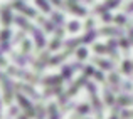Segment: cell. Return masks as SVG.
<instances>
[{"label": "cell", "instance_id": "6da1fadb", "mask_svg": "<svg viewBox=\"0 0 133 119\" xmlns=\"http://www.w3.org/2000/svg\"><path fill=\"white\" fill-rule=\"evenodd\" d=\"M15 99H17V102H19V106L25 111V114L29 117H34V116H36V107L32 106V102H30V101L27 99L22 92H17L15 94Z\"/></svg>", "mask_w": 133, "mask_h": 119}, {"label": "cell", "instance_id": "7a4b0ae2", "mask_svg": "<svg viewBox=\"0 0 133 119\" xmlns=\"http://www.w3.org/2000/svg\"><path fill=\"white\" fill-rule=\"evenodd\" d=\"M2 84H3V92H5V102L9 104L14 94V82H10V79L7 77V74H2Z\"/></svg>", "mask_w": 133, "mask_h": 119}, {"label": "cell", "instance_id": "3957f363", "mask_svg": "<svg viewBox=\"0 0 133 119\" xmlns=\"http://www.w3.org/2000/svg\"><path fill=\"white\" fill-rule=\"evenodd\" d=\"M12 7H14V9L22 10V12L25 13V15H29V17H36V10L30 9V7H25V3H24L22 0H17V2H14V3H12Z\"/></svg>", "mask_w": 133, "mask_h": 119}, {"label": "cell", "instance_id": "277c9868", "mask_svg": "<svg viewBox=\"0 0 133 119\" xmlns=\"http://www.w3.org/2000/svg\"><path fill=\"white\" fill-rule=\"evenodd\" d=\"M91 101H93V109L96 113V117L103 119V106H101L99 99H98V94H91Z\"/></svg>", "mask_w": 133, "mask_h": 119}, {"label": "cell", "instance_id": "5b68a950", "mask_svg": "<svg viewBox=\"0 0 133 119\" xmlns=\"http://www.w3.org/2000/svg\"><path fill=\"white\" fill-rule=\"evenodd\" d=\"M15 87H17V89H22L24 92H27V96H30L32 99H39V94L36 92V89H34V87L27 86V84H15Z\"/></svg>", "mask_w": 133, "mask_h": 119}, {"label": "cell", "instance_id": "8992f818", "mask_svg": "<svg viewBox=\"0 0 133 119\" xmlns=\"http://www.w3.org/2000/svg\"><path fill=\"white\" fill-rule=\"evenodd\" d=\"M32 34H34V39H36V45H37V47H39V49H41V47H44V45H45L44 34L41 32L39 29H36V27L32 29Z\"/></svg>", "mask_w": 133, "mask_h": 119}, {"label": "cell", "instance_id": "52a82bcc", "mask_svg": "<svg viewBox=\"0 0 133 119\" xmlns=\"http://www.w3.org/2000/svg\"><path fill=\"white\" fill-rule=\"evenodd\" d=\"M62 76H49V77H45L42 80V84L44 86H59V84L62 82Z\"/></svg>", "mask_w": 133, "mask_h": 119}, {"label": "cell", "instance_id": "ba28073f", "mask_svg": "<svg viewBox=\"0 0 133 119\" xmlns=\"http://www.w3.org/2000/svg\"><path fill=\"white\" fill-rule=\"evenodd\" d=\"M47 116H49V119H61V114H59L57 106L54 102L47 106Z\"/></svg>", "mask_w": 133, "mask_h": 119}, {"label": "cell", "instance_id": "9c48e42d", "mask_svg": "<svg viewBox=\"0 0 133 119\" xmlns=\"http://www.w3.org/2000/svg\"><path fill=\"white\" fill-rule=\"evenodd\" d=\"M2 20H3V25H9L10 22H14V15L9 12V7H3V10H2Z\"/></svg>", "mask_w": 133, "mask_h": 119}, {"label": "cell", "instance_id": "30bf717a", "mask_svg": "<svg viewBox=\"0 0 133 119\" xmlns=\"http://www.w3.org/2000/svg\"><path fill=\"white\" fill-rule=\"evenodd\" d=\"M130 104H133V97L125 96V94H121V97H118V106H120V107L130 106Z\"/></svg>", "mask_w": 133, "mask_h": 119}, {"label": "cell", "instance_id": "8fae6325", "mask_svg": "<svg viewBox=\"0 0 133 119\" xmlns=\"http://www.w3.org/2000/svg\"><path fill=\"white\" fill-rule=\"evenodd\" d=\"M14 22H15L17 25H20L22 29H27V30H32V29H34V27L30 25L27 20H24V19H22V17H14Z\"/></svg>", "mask_w": 133, "mask_h": 119}, {"label": "cell", "instance_id": "7c38bea8", "mask_svg": "<svg viewBox=\"0 0 133 119\" xmlns=\"http://www.w3.org/2000/svg\"><path fill=\"white\" fill-rule=\"evenodd\" d=\"M94 64L101 65V69H106V71H110L111 67H113V62H108V61H103V59H93Z\"/></svg>", "mask_w": 133, "mask_h": 119}, {"label": "cell", "instance_id": "4fadbf2b", "mask_svg": "<svg viewBox=\"0 0 133 119\" xmlns=\"http://www.w3.org/2000/svg\"><path fill=\"white\" fill-rule=\"evenodd\" d=\"M104 102L108 104V106H113L115 104V97H113V92H111L110 89H104Z\"/></svg>", "mask_w": 133, "mask_h": 119}, {"label": "cell", "instance_id": "5bb4252c", "mask_svg": "<svg viewBox=\"0 0 133 119\" xmlns=\"http://www.w3.org/2000/svg\"><path fill=\"white\" fill-rule=\"evenodd\" d=\"M103 35H121V30L120 29H111V27H106V29L101 30Z\"/></svg>", "mask_w": 133, "mask_h": 119}, {"label": "cell", "instance_id": "9a60e30c", "mask_svg": "<svg viewBox=\"0 0 133 119\" xmlns=\"http://www.w3.org/2000/svg\"><path fill=\"white\" fill-rule=\"evenodd\" d=\"M72 72H74V67H72V65H64V67H62V77L64 79H71Z\"/></svg>", "mask_w": 133, "mask_h": 119}, {"label": "cell", "instance_id": "2e32d148", "mask_svg": "<svg viewBox=\"0 0 133 119\" xmlns=\"http://www.w3.org/2000/svg\"><path fill=\"white\" fill-rule=\"evenodd\" d=\"M96 35H98V34L94 32V30H89V32L83 37V44H89V42H93L94 39H96Z\"/></svg>", "mask_w": 133, "mask_h": 119}, {"label": "cell", "instance_id": "e0dca14e", "mask_svg": "<svg viewBox=\"0 0 133 119\" xmlns=\"http://www.w3.org/2000/svg\"><path fill=\"white\" fill-rule=\"evenodd\" d=\"M69 10L76 12V15H86V9H83V7H76L74 3H71V5H69Z\"/></svg>", "mask_w": 133, "mask_h": 119}, {"label": "cell", "instance_id": "ac0fdd59", "mask_svg": "<svg viewBox=\"0 0 133 119\" xmlns=\"http://www.w3.org/2000/svg\"><path fill=\"white\" fill-rule=\"evenodd\" d=\"M91 107L88 104H81V106H78V114H81V116H86V114H89Z\"/></svg>", "mask_w": 133, "mask_h": 119}, {"label": "cell", "instance_id": "d6986e66", "mask_svg": "<svg viewBox=\"0 0 133 119\" xmlns=\"http://www.w3.org/2000/svg\"><path fill=\"white\" fill-rule=\"evenodd\" d=\"M36 3L41 7V9L44 10V12H51V7H49V3H47V0H36Z\"/></svg>", "mask_w": 133, "mask_h": 119}, {"label": "cell", "instance_id": "ffe728a7", "mask_svg": "<svg viewBox=\"0 0 133 119\" xmlns=\"http://www.w3.org/2000/svg\"><path fill=\"white\" fill-rule=\"evenodd\" d=\"M36 117L37 119H44L45 117V109H44L42 106H37L36 107Z\"/></svg>", "mask_w": 133, "mask_h": 119}, {"label": "cell", "instance_id": "44dd1931", "mask_svg": "<svg viewBox=\"0 0 133 119\" xmlns=\"http://www.w3.org/2000/svg\"><path fill=\"white\" fill-rule=\"evenodd\" d=\"M52 22L57 24V25H61V24L64 22V20H62V15L59 12H54V13H52Z\"/></svg>", "mask_w": 133, "mask_h": 119}, {"label": "cell", "instance_id": "7402d4cb", "mask_svg": "<svg viewBox=\"0 0 133 119\" xmlns=\"http://www.w3.org/2000/svg\"><path fill=\"white\" fill-rule=\"evenodd\" d=\"M68 99H69V94L68 92H62L61 96H59V104L66 107V106H68V104H66V102H68Z\"/></svg>", "mask_w": 133, "mask_h": 119}, {"label": "cell", "instance_id": "603a6c76", "mask_svg": "<svg viewBox=\"0 0 133 119\" xmlns=\"http://www.w3.org/2000/svg\"><path fill=\"white\" fill-rule=\"evenodd\" d=\"M59 45H61V35H57L54 40L51 42V50H56V49H59Z\"/></svg>", "mask_w": 133, "mask_h": 119}, {"label": "cell", "instance_id": "cb8c5ba5", "mask_svg": "<svg viewBox=\"0 0 133 119\" xmlns=\"http://www.w3.org/2000/svg\"><path fill=\"white\" fill-rule=\"evenodd\" d=\"M79 27H81V25H79V22H69L68 30H69V32H76V30H78Z\"/></svg>", "mask_w": 133, "mask_h": 119}, {"label": "cell", "instance_id": "d4e9b609", "mask_svg": "<svg viewBox=\"0 0 133 119\" xmlns=\"http://www.w3.org/2000/svg\"><path fill=\"white\" fill-rule=\"evenodd\" d=\"M123 72H125V74H131V62L130 61L123 62Z\"/></svg>", "mask_w": 133, "mask_h": 119}, {"label": "cell", "instance_id": "484cf974", "mask_svg": "<svg viewBox=\"0 0 133 119\" xmlns=\"http://www.w3.org/2000/svg\"><path fill=\"white\" fill-rule=\"evenodd\" d=\"M118 3H120V0H110V2L104 3V7L106 9H115V7H118Z\"/></svg>", "mask_w": 133, "mask_h": 119}, {"label": "cell", "instance_id": "4316f807", "mask_svg": "<svg viewBox=\"0 0 133 119\" xmlns=\"http://www.w3.org/2000/svg\"><path fill=\"white\" fill-rule=\"evenodd\" d=\"M121 117L123 119H133V111H121Z\"/></svg>", "mask_w": 133, "mask_h": 119}, {"label": "cell", "instance_id": "83f0119b", "mask_svg": "<svg viewBox=\"0 0 133 119\" xmlns=\"http://www.w3.org/2000/svg\"><path fill=\"white\" fill-rule=\"evenodd\" d=\"M94 50H96V52H99V54H104V52H108V47H104V45H99V44H96V45H94Z\"/></svg>", "mask_w": 133, "mask_h": 119}, {"label": "cell", "instance_id": "f1b7e54d", "mask_svg": "<svg viewBox=\"0 0 133 119\" xmlns=\"http://www.w3.org/2000/svg\"><path fill=\"white\" fill-rule=\"evenodd\" d=\"M9 37H10V30L9 29H3V32H2V42H9Z\"/></svg>", "mask_w": 133, "mask_h": 119}, {"label": "cell", "instance_id": "f546056e", "mask_svg": "<svg viewBox=\"0 0 133 119\" xmlns=\"http://www.w3.org/2000/svg\"><path fill=\"white\" fill-rule=\"evenodd\" d=\"M83 71H84V74H86V76H94V72H96L93 67H91V65H86Z\"/></svg>", "mask_w": 133, "mask_h": 119}, {"label": "cell", "instance_id": "4dcf8cb0", "mask_svg": "<svg viewBox=\"0 0 133 119\" xmlns=\"http://www.w3.org/2000/svg\"><path fill=\"white\" fill-rule=\"evenodd\" d=\"M9 114H10V116H20V114H19V107H17V106H12L9 109Z\"/></svg>", "mask_w": 133, "mask_h": 119}, {"label": "cell", "instance_id": "1f68e13d", "mask_svg": "<svg viewBox=\"0 0 133 119\" xmlns=\"http://www.w3.org/2000/svg\"><path fill=\"white\" fill-rule=\"evenodd\" d=\"M22 49H24V54H29V50H30V42L29 40H25V42H24V44H22Z\"/></svg>", "mask_w": 133, "mask_h": 119}, {"label": "cell", "instance_id": "d6a6232c", "mask_svg": "<svg viewBox=\"0 0 133 119\" xmlns=\"http://www.w3.org/2000/svg\"><path fill=\"white\" fill-rule=\"evenodd\" d=\"M86 54H88V52H86V49H79V50H78V59H79V61H81V59H84Z\"/></svg>", "mask_w": 133, "mask_h": 119}, {"label": "cell", "instance_id": "836d02e7", "mask_svg": "<svg viewBox=\"0 0 133 119\" xmlns=\"http://www.w3.org/2000/svg\"><path fill=\"white\" fill-rule=\"evenodd\" d=\"M120 45L125 49V50H128V47H130V44H128V40H127V39H121V40H120Z\"/></svg>", "mask_w": 133, "mask_h": 119}, {"label": "cell", "instance_id": "e575fe53", "mask_svg": "<svg viewBox=\"0 0 133 119\" xmlns=\"http://www.w3.org/2000/svg\"><path fill=\"white\" fill-rule=\"evenodd\" d=\"M116 22L118 24H125V22H127V17H125V15H118L116 17Z\"/></svg>", "mask_w": 133, "mask_h": 119}, {"label": "cell", "instance_id": "d590c367", "mask_svg": "<svg viewBox=\"0 0 133 119\" xmlns=\"http://www.w3.org/2000/svg\"><path fill=\"white\" fill-rule=\"evenodd\" d=\"M103 20H104V22H110V20H111V15H110V13H103Z\"/></svg>", "mask_w": 133, "mask_h": 119}, {"label": "cell", "instance_id": "8d00e7d4", "mask_svg": "<svg viewBox=\"0 0 133 119\" xmlns=\"http://www.w3.org/2000/svg\"><path fill=\"white\" fill-rule=\"evenodd\" d=\"M94 77H96L98 80H101V82H103V74H101V72H94Z\"/></svg>", "mask_w": 133, "mask_h": 119}, {"label": "cell", "instance_id": "74e56055", "mask_svg": "<svg viewBox=\"0 0 133 119\" xmlns=\"http://www.w3.org/2000/svg\"><path fill=\"white\" fill-rule=\"evenodd\" d=\"M123 89H125V91H130V89H131V84H130V82H125V84H123Z\"/></svg>", "mask_w": 133, "mask_h": 119}, {"label": "cell", "instance_id": "f35d334b", "mask_svg": "<svg viewBox=\"0 0 133 119\" xmlns=\"http://www.w3.org/2000/svg\"><path fill=\"white\" fill-rule=\"evenodd\" d=\"M127 12H128V13H130V12H133V2H131V3H130V5H128V7H127Z\"/></svg>", "mask_w": 133, "mask_h": 119}, {"label": "cell", "instance_id": "ab89813d", "mask_svg": "<svg viewBox=\"0 0 133 119\" xmlns=\"http://www.w3.org/2000/svg\"><path fill=\"white\" fill-rule=\"evenodd\" d=\"M17 119H29L27 114H20V116H17Z\"/></svg>", "mask_w": 133, "mask_h": 119}, {"label": "cell", "instance_id": "60d3db41", "mask_svg": "<svg viewBox=\"0 0 133 119\" xmlns=\"http://www.w3.org/2000/svg\"><path fill=\"white\" fill-rule=\"evenodd\" d=\"M86 27L91 30V27H93V20H88V24H86Z\"/></svg>", "mask_w": 133, "mask_h": 119}, {"label": "cell", "instance_id": "b9f144b4", "mask_svg": "<svg viewBox=\"0 0 133 119\" xmlns=\"http://www.w3.org/2000/svg\"><path fill=\"white\" fill-rule=\"evenodd\" d=\"M51 2H54L56 5H61V0H51Z\"/></svg>", "mask_w": 133, "mask_h": 119}, {"label": "cell", "instance_id": "7bdbcfd3", "mask_svg": "<svg viewBox=\"0 0 133 119\" xmlns=\"http://www.w3.org/2000/svg\"><path fill=\"white\" fill-rule=\"evenodd\" d=\"M110 119H120V116H118V114H113V116H111Z\"/></svg>", "mask_w": 133, "mask_h": 119}]
</instances>
